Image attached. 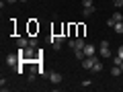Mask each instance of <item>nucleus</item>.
Here are the masks:
<instances>
[{
  "instance_id": "obj_13",
  "label": "nucleus",
  "mask_w": 123,
  "mask_h": 92,
  "mask_svg": "<svg viewBox=\"0 0 123 92\" xmlns=\"http://www.w3.org/2000/svg\"><path fill=\"white\" fill-rule=\"evenodd\" d=\"M111 2H113L115 8H121V6H123V0H111Z\"/></svg>"
},
{
  "instance_id": "obj_8",
  "label": "nucleus",
  "mask_w": 123,
  "mask_h": 92,
  "mask_svg": "<svg viewBox=\"0 0 123 92\" xmlns=\"http://www.w3.org/2000/svg\"><path fill=\"white\" fill-rule=\"evenodd\" d=\"M17 47H29V39H27V37H18L17 39Z\"/></svg>"
},
{
  "instance_id": "obj_6",
  "label": "nucleus",
  "mask_w": 123,
  "mask_h": 92,
  "mask_svg": "<svg viewBox=\"0 0 123 92\" xmlns=\"http://www.w3.org/2000/svg\"><path fill=\"white\" fill-rule=\"evenodd\" d=\"M98 53H101L103 59H109V57H113V53H111V49H109V47H101V51H98Z\"/></svg>"
},
{
  "instance_id": "obj_1",
  "label": "nucleus",
  "mask_w": 123,
  "mask_h": 92,
  "mask_svg": "<svg viewBox=\"0 0 123 92\" xmlns=\"http://www.w3.org/2000/svg\"><path fill=\"white\" fill-rule=\"evenodd\" d=\"M97 61H98L97 55H86V57L82 59V68H84V70H92V66H94Z\"/></svg>"
},
{
  "instance_id": "obj_19",
  "label": "nucleus",
  "mask_w": 123,
  "mask_h": 92,
  "mask_svg": "<svg viewBox=\"0 0 123 92\" xmlns=\"http://www.w3.org/2000/svg\"><path fill=\"white\" fill-rule=\"evenodd\" d=\"M119 68H121V70H123V61H121V66H119Z\"/></svg>"
},
{
  "instance_id": "obj_17",
  "label": "nucleus",
  "mask_w": 123,
  "mask_h": 92,
  "mask_svg": "<svg viewBox=\"0 0 123 92\" xmlns=\"http://www.w3.org/2000/svg\"><path fill=\"white\" fill-rule=\"evenodd\" d=\"M117 55H119V57H121V59H123V45H121V47H119V51H117Z\"/></svg>"
},
{
  "instance_id": "obj_3",
  "label": "nucleus",
  "mask_w": 123,
  "mask_h": 92,
  "mask_svg": "<svg viewBox=\"0 0 123 92\" xmlns=\"http://www.w3.org/2000/svg\"><path fill=\"white\" fill-rule=\"evenodd\" d=\"M84 55H97V47L92 43H86L84 45Z\"/></svg>"
},
{
  "instance_id": "obj_10",
  "label": "nucleus",
  "mask_w": 123,
  "mask_h": 92,
  "mask_svg": "<svg viewBox=\"0 0 123 92\" xmlns=\"http://www.w3.org/2000/svg\"><path fill=\"white\" fill-rule=\"evenodd\" d=\"M123 74V70L119 66H115V68H111V76H115V78H117V76H121Z\"/></svg>"
},
{
  "instance_id": "obj_11",
  "label": "nucleus",
  "mask_w": 123,
  "mask_h": 92,
  "mask_svg": "<svg viewBox=\"0 0 123 92\" xmlns=\"http://www.w3.org/2000/svg\"><path fill=\"white\" fill-rule=\"evenodd\" d=\"M101 70H103V63H101V59H98L97 63L92 66V70H90V72H101Z\"/></svg>"
},
{
  "instance_id": "obj_4",
  "label": "nucleus",
  "mask_w": 123,
  "mask_h": 92,
  "mask_svg": "<svg viewBox=\"0 0 123 92\" xmlns=\"http://www.w3.org/2000/svg\"><path fill=\"white\" fill-rule=\"evenodd\" d=\"M49 80H51V84H60L64 78H62L60 72H51V74H49Z\"/></svg>"
},
{
  "instance_id": "obj_7",
  "label": "nucleus",
  "mask_w": 123,
  "mask_h": 92,
  "mask_svg": "<svg viewBox=\"0 0 123 92\" xmlns=\"http://www.w3.org/2000/svg\"><path fill=\"white\" fill-rule=\"evenodd\" d=\"M94 12H97L94 4H92V6H84V8H82V14H84V17H90V14H94Z\"/></svg>"
},
{
  "instance_id": "obj_12",
  "label": "nucleus",
  "mask_w": 123,
  "mask_h": 92,
  "mask_svg": "<svg viewBox=\"0 0 123 92\" xmlns=\"http://www.w3.org/2000/svg\"><path fill=\"white\" fill-rule=\"evenodd\" d=\"M111 18H113L115 23H119V21H123V14L119 12V10H117V12H115V14H113V17H111Z\"/></svg>"
},
{
  "instance_id": "obj_16",
  "label": "nucleus",
  "mask_w": 123,
  "mask_h": 92,
  "mask_svg": "<svg viewBox=\"0 0 123 92\" xmlns=\"http://www.w3.org/2000/svg\"><path fill=\"white\" fill-rule=\"evenodd\" d=\"M82 4L84 6H92V0H82Z\"/></svg>"
},
{
  "instance_id": "obj_14",
  "label": "nucleus",
  "mask_w": 123,
  "mask_h": 92,
  "mask_svg": "<svg viewBox=\"0 0 123 92\" xmlns=\"http://www.w3.org/2000/svg\"><path fill=\"white\" fill-rule=\"evenodd\" d=\"M121 61H123V59H121L119 55H115V57H113V63H115V66H121Z\"/></svg>"
},
{
  "instance_id": "obj_15",
  "label": "nucleus",
  "mask_w": 123,
  "mask_h": 92,
  "mask_svg": "<svg viewBox=\"0 0 123 92\" xmlns=\"http://www.w3.org/2000/svg\"><path fill=\"white\" fill-rule=\"evenodd\" d=\"M78 37H84V25H78Z\"/></svg>"
},
{
  "instance_id": "obj_5",
  "label": "nucleus",
  "mask_w": 123,
  "mask_h": 92,
  "mask_svg": "<svg viewBox=\"0 0 123 92\" xmlns=\"http://www.w3.org/2000/svg\"><path fill=\"white\" fill-rule=\"evenodd\" d=\"M37 31H39V23H37L35 18H31V23H29V33H31V35H35Z\"/></svg>"
},
{
  "instance_id": "obj_2",
  "label": "nucleus",
  "mask_w": 123,
  "mask_h": 92,
  "mask_svg": "<svg viewBox=\"0 0 123 92\" xmlns=\"http://www.w3.org/2000/svg\"><path fill=\"white\" fill-rule=\"evenodd\" d=\"M18 61H21L18 53H10V55L6 57V66H10V68H17V66H18Z\"/></svg>"
},
{
  "instance_id": "obj_20",
  "label": "nucleus",
  "mask_w": 123,
  "mask_h": 92,
  "mask_svg": "<svg viewBox=\"0 0 123 92\" xmlns=\"http://www.w3.org/2000/svg\"><path fill=\"white\" fill-rule=\"evenodd\" d=\"M21 2H27V0H21Z\"/></svg>"
},
{
  "instance_id": "obj_18",
  "label": "nucleus",
  "mask_w": 123,
  "mask_h": 92,
  "mask_svg": "<svg viewBox=\"0 0 123 92\" xmlns=\"http://www.w3.org/2000/svg\"><path fill=\"white\" fill-rule=\"evenodd\" d=\"M6 2H8V4H14V2H21V0H6Z\"/></svg>"
},
{
  "instance_id": "obj_9",
  "label": "nucleus",
  "mask_w": 123,
  "mask_h": 92,
  "mask_svg": "<svg viewBox=\"0 0 123 92\" xmlns=\"http://www.w3.org/2000/svg\"><path fill=\"white\" fill-rule=\"evenodd\" d=\"M113 29H115V33H117V35H123V21L115 23V25H113Z\"/></svg>"
}]
</instances>
